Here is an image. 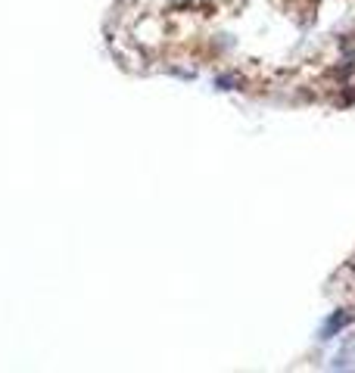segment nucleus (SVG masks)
<instances>
[{"instance_id": "obj_1", "label": "nucleus", "mask_w": 355, "mask_h": 373, "mask_svg": "<svg viewBox=\"0 0 355 373\" xmlns=\"http://www.w3.org/2000/svg\"><path fill=\"white\" fill-rule=\"evenodd\" d=\"M343 324H346V315H337V317H333V321L324 326V339H331V333L337 330V326H343Z\"/></svg>"}]
</instances>
